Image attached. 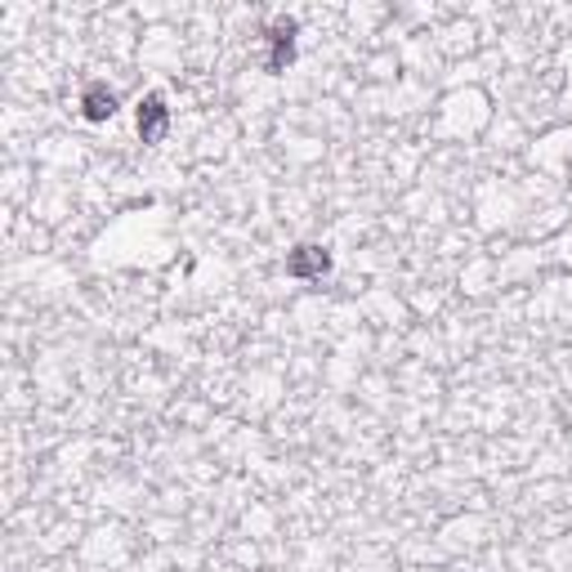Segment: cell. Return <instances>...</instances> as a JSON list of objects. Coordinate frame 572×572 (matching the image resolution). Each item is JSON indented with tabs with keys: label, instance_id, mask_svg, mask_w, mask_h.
Here are the masks:
<instances>
[{
	"label": "cell",
	"instance_id": "6da1fadb",
	"mask_svg": "<svg viewBox=\"0 0 572 572\" xmlns=\"http://www.w3.org/2000/svg\"><path fill=\"white\" fill-rule=\"evenodd\" d=\"M269 59H264V72L269 76H282L291 63H295V36H300V23L295 18H278L269 23Z\"/></svg>",
	"mask_w": 572,
	"mask_h": 572
},
{
	"label": "cell",
	"instance_id": "277c9868",
	"mask_svg": "<svg viewBox=\"0 0 572 572\" xmlns=\"http://www.w3.org/2000/svg\"><path fill=\"white\" fill-rule=\"evenodd\" d=\"M117 107H122V99H117V90H107L103 81H90L86 86V94H81V117L86 122H112L117 117Z\"/></svg>",
	"mask_w": 572,
	"mask_h": 572
},
{
	"label": "cell",
	"instance_id": "3957f363",
	"mask_svg": "<svg viewBox=\"0 0 572 572\" xmlns=\"http://www.w3.org/2000/svg\"><path fill=\"white\" fill-rule=\"evenodd\" d=\"M166 130H170V107H166V99L152 90V94H143V103H139V139L148 143V148H157L162 139H166Z\"/></svg>",
	"mask_w": 572,
	"mask_h": 572
},
{
	"label": "cell",
	"instance_id": "7a4b0ae2",
	"mask_svg": "<svg viewBox=\"0 0 572 572\" xmlns=\"http://www.w3.org/2000/svg\"><path fill=\"white\" fill-rule=\"evenodd\" d=\"M327 274H331V251L318 242H300L287 255V278H295V282H318Z\"/></svg>",
	"mask_w": 572,
	"mask_h": 572
}]
</instances>
